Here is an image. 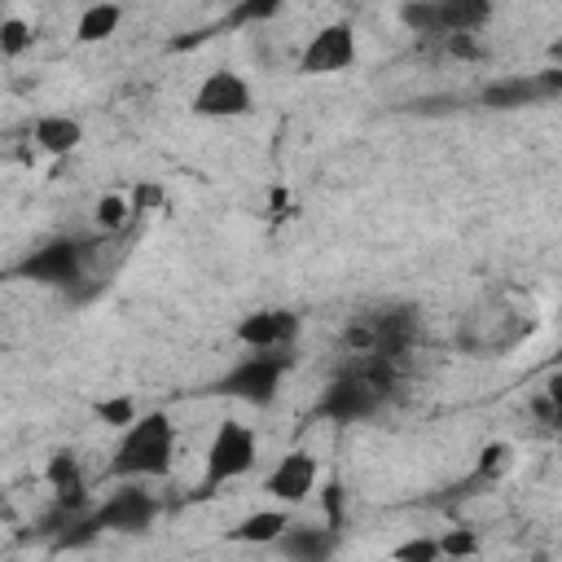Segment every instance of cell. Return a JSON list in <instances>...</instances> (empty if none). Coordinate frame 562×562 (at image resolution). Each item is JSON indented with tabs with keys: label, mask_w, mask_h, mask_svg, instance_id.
<instances>
[{
	"label": "cell",
	"mask_w": 562,
	"mask_h": 562,
	"mask_svg": "<svg viewBox=\"0 0 562 562\" xmlns=\"http://www.w3.org/2000/svg\"><path fill=\"white\" fill-rule=\"evenodd\" d=\"M31 145L48 158H70L83 145V123L75 114H40L31 123Z\"/></svg>",
	"instance_id": "cell-12"
},
{
	"label": "cell",
	"mask_w": 562,
	"mask_h": 562,
	"mask_svg": "<svg viewBox=\"0 0 562 562\" xmlns=\"http://www.w3.org/2000/svg\"><path fill=\"white\" fill-rule=\"evenodd\" d=\"M189 110H193L198 119H211V123H220V119H246V114L255 110V88H250V79L237 75L233 66H220V70H211V75L193 88Z\"/></svg>",
	"instance_id": "cell-5"
},
{
	"label": "cell",
	"mask_w": 562,
	"mask_h": 562,
	"mask_svg": "<svg viewBox=\"0 0 562 562\" xmlns=\"http://www.w3.org/2000/svg\"><path fill=\"white\" fill-rule=\"evenodd\" d=\"M285 527H290V509H285V505H268V509H250V514L233 527V536H237L241 544H272Z\"/></svg>",
	"instance_id": "cell-16"
},
{
	"label": "cell",
	"mask_w": 562,
	"mask_h": 562,
	"mask_svg": "<svg viewBox=\"0 0 562 562\" xmlns=\"http://www.w3.org/2000/svg\"><path fill=\"white\" fill-rule=\"evenodd\" d=\"M391 558L395 562H439V540L435 536H413V540L395 544Z\"/></svg>",
	"instance_id": "cell-24"
},
{
	"label": "cell",
	"mask_w": 562,
	"mask_h": 562,
	"mask_svg": "<svg viewBox=\"0 0 562 562\" xmlns=\"http://www.w3.org/2000/svg\"><path fill=\"white\" fill-rule=\"evenodd\" d=\"M281 369H285V351H250L228 378H224V391L228 395H241L250 404H268L272 391L281 386Z\"/></svg>",
	"instance_id": "cell-9"
},
{
	"label": "cell",
	"mask_w": 562,
	"mask_h": 562,
	"mask_svg": "<svg viewBox=\"0 0 562 562\" xmlns=\"http://www.w3.org/2000/svg\"><path fill=\"white\" fill-rule=\"evenodd\" d=\"M400 22H404V31L417 40V44H426V48H435L439 44V18H435V0H404L400 4Z\"/></svg>",
	"instance_id": "cell-17"
},
{
	"label": "cell",
	"mask_w": 562,
	"mask_h": 562,
	"mask_svg": "<svg viewBox=\"0 0 562 562\" xmlns=\"http://www.w3.org/2000/svg\"><path fill=\"white\" fill-rule=\"evenodd\" d=\"M404 386V360L391 356H342V369L329 378L316 413L329 422H364L382 413Z\"/></svg>",
	"instance_id": "cell-1"
},
{
	"label": "cell",
	"mask_w": 562,
	"mask_h": 562,
	"mask_svg": "<svg viewBox=\"0 0 562 562\" xmlns=\"http://www.w3.org/2000/svg\"><path fill=\"white\" fill-rule=\"evenodd\" d=\"M281 4H290V0H246V4L237 9V22H263V18L281 13Z\"/></svg>",
	"instance_id": "cell-27"
},
{
	"label": "cell",
	"mask_w": 562,
	"mask_h": 562,
	"mask_svg": "<svg viewBox=\"0 0 562 562\" xmlns=\"http://www.w3.org/2000/svg\"><path fill=\"white\" fill-rule=\"evenodd\" d=\"M158 514V501L140 487V479H123V487H114L97 514H92V527H110V531H140L149 527Z\"/></svg>",
	"instance_id": "cell-7"
},
{
	"label": "cell",
	"mask_w": 562,
	"mask_h": 562,
	"mask_svg": "<svg viewBox=\"0 0 562 562\" xmlns=\"http://www.w3.org/2000/svg\"><path fill=\"white\" fill-rule=\"evenodd\" d=\"M259 461V435L250 422H237V417H224L206 443V461H202V479H198V496H211L220 492L224 483L250 474Z\"/></svg>",
	"instance_id": "cell-3"
},
{
	"label": "cell",
	"mask_w": 562,
	"mask_h": 562,
	"mask_svg": "<svg viewBox=\"0 0 562 562\" xmlns=\"http://www.w3.org/2000/svg\"><path fill=\"white\" fill-rule=\"evenodd\" d=\"M356 57H360V44H356L351 22H325V26H316V31L303 40L294 70L307 75V79H325V75L351 70Z\"/></svg>",
	"instance_id": "cell-4"
},
{
	"label": "cell",
	"mask_w": 562,
	"mask_h": 562,
	"mask_svg": "<svg viewBox=\"0 0 562 562\" xmlns=\"http://www.w3.org/2000/svg\"><path fill=\"white\" fill-rule=\"evenodd\" d=\"M119 26H123V4L119 0H92L75 18V40L79 44H105L119 35Z\"/></svg>",
	"instance_id": "cell-13"
},
{
	"label": "cell",
	"mask_w": 562,
	"mask_h": 562,
	"mask_svg": "<svg viewBox=\"0 0 562 562\" xmlns=\"http://www.w3.org/2000/svg\"><path fill=\"white\" fill-rule=\"evenodd\" d=\"M285 558H303V562H316V558H329L334 553V531L329 527H294V518H290V527L272 540Z\"/></svg>",
	"instance_id": "cell-14"
},
{
	"label": "cell",
	"mask_w": 562,
	"mask_h": 562,
	"mask_svg": "<svg viewBox=\"0 0 562 562\" xmlns=\"http://www.w3.org/2000/svg\"><path fill=\"white\" fill-rule=\"evenodd\" d=\"M127 220H132L127 193H101V198L92 202V224H97L101 233H119Z\"/></svg>",
	"instance_id": "cell-20"
},
{
	"label": "cell",
	"mask_w": 562,
	"mask_h": 562,
	"mask_svg": "<svg viewBox=\"0 0 562 562\" xmlns=\"http://www.w3.org/2000/svg\"><path fill=\"white\" fill-rule=\"evenodd\" d=\"M79 263H83V250L75 241H48L22 263V272L35 281H48V285H70V281H79Z\"/></svg>",
	"instance_id": "cell-11"
},
{
	"label": "cell",
	"mask_w": 562,
	"mask_h": 562,
	"mask_svg": "<svg viewBox=\"0 0 562 562\" xmlns=\"http://www.w3.org/2000/svg\"><path fill=\"white\" fill-rule=\"evenodd\" d=\"M518 465V457H514V443H505V439H492V443H483L479 448V461H474V479L479 483H501L509 470Z\"/></svg>",
	"instance_id": "cell-18"
},
{
	"label": "cell",
	"mask_w": 562,
	"mask_h": 562,
	"mask_svg": "<svg viewBox=\"0 0 562 562\" xmlns=\"http://www.w3.org/2000/svg\"><path fill=\"white\" fill-rule=\"evenodd\" d=\"M92 413H97V422H105V426L123 430L140 408H136V395H110V400H97V404H92Z\"/></svg>",
	"instance_id": "cell-22"
},
{
	"label": "cell",
	"mask_w": 562,
	"mask_h": 562,
	"mask_svg": "<svg viewBox=\"0 0 562 562\" xmlns=\"http://www.w3.org/2000/svg\"><path fill=\"white\" fill-rule=\"evenodd\" d=\"M316 479H321L316 457H312L307 448H294V452H285V457L268 470V479H263V496H272L277 505L294 509V505H303V501L312 496Z\"/></svg>",
	"instance_id": "cell-8"
},
{
	"label": "cell",
	"mask_w": 562,
	"mask_h": 562,
	"mask_svg": "<svg viewBox=\"0 0 562 562\" xmlns=\"http://www.w3.org/2000/svg\"><path fill=\"white\" fill-rule=\"evenodd\" d=\"M294 215V198H290V189H272L268 193V220H290Z\"/></svg>",
	"instance_id": "cell-28"
},
{
	"label": "cell",
	"mask_w": 562,
	"mask_h": 562,
	"mask_svg": "<svg viewBox=\"0 0 562 562\" xmlns=\"http://www.w3.org/2000/svg\"><path fill=\"white\" fill-rule=\"evenodd\" d=\"M527 92H531V83H527V79H514V83L487 88V101H492V105H518V101H522Z\"/></svg>",
	"instance_id": "cell-26"
},
{
	"label": "cell",
	"mask_w": 562,
	"mask_h": 562,
	"mask_svg": "<svg viewBox=\"0 0 562 562\" xmlns=\"http://www.w3.org/2000/svg\"><path fill=\"white\" fill-rule=\"evenodd\" d=\"M443 57H452V61H483V44H479V31H461V35H439V44H435Z\"/></svg>",
	"instance_id": "cell-21"
},
{
	"label": "cell",
	"mask_w": 562,
	"mask_h": 562,
	"mask_svg": "<svg viewBox=\"0 0 562 562\" xmlns=\"http://www.w3.org/2000/svg\"><path fill=\"white\" fill-rule=\"evenodd\" d=\"M127 202H132V215H140V211H158L162 206V184H136L132 193H127Z\"/></svg>",
	"instance_id": "cell-25"
},
{
	"label": "cell",
	"mask_w": 562,
	"mask_h": 562,
	"mask_svg": "<svg viewBox=\"0 0 562 562\" xmlns=\"http://www.w3.org/2000/svg\"><path fill=\"white\" fill-rule=\"evenodd\" d=\"M435 540H439V558H474V553H483V540L470 527H448Z\"/></svg>",
	"instance_id": "cell-23"
},
{
	"label": "cell",
	"mask_w": 562,
	"mask_h": 562,
	"mask_svg": "<svg viewBox=\"0 0 562 562\" xmlns=\"http://www.w3.org/2000/svg\"><path fill=\"white\" fill-rule=\"evenodd\" d=\"M299 329H303V321L290 307H255L233 325L237 342L250 351H290L299 342Z\"/></svg>",
	"instance_id": "cell-6"
},
{
	"label": "cell",
	"mask_w": 562,
	"mask_h": 562,
	"mask_svg": "<svg viewBox=\"0 0 562 562\" xmlns=\"http://www.w3.org/2000/svg\"><path fill=\"white\" fill-rule=\"evenodd\" d=\"M435 18L443 35H461V31H483L492 18V0H435Z\"/></svg>",
	"instance_id": "cell-15"
},
{
	"label": "cell",
	"mask_w": 562,
	"mask_h": 562,
	"mask_svg": "<svg viewBox=\"0 0 562 562\" xmlns=\"http://www.w3.org/2000/svg\"><path fill=\"white\" fill-rule=\"evenodd\" d=\"M44 483L53 487V501H57L61 514H83L88 509V479H83V465H79V457L70 448L48 452Z\"/></svg>",
	"instance_id": "cell-10"
},
{
	"label": "cell",
	"mask_w": 562,
	"mask_h": 562,
	"mask_svg": "<svg viewBox=\"0 0 562 562\" xmlns=\"http://www.w3.org/2000/svg\"><path fill=\"white\" fill-rule=\"evenodd\" d=\"M35 48V26L26 22V18H18V13H9V18H0V57H22V53H31Z\"/></svg>",
	"instance_id": "cell-19"
},
{
	"label": "cell",
	"mask_w": 562,
	"mask_h": 562,
	"mask_svg": "<svg viewBox=\"0 0 562 562\" xmlns=\"http://www.w3.org/2000/svg\"><path fill=\"white\" fill-rule=\"evenodd\" d=\"M171 461H176V422L162 408H145L123 426L119 448L110 457V479H140V483L167 479Z\"/></svg>",
	"instance_id": "cell-2"
}]
</instances>
